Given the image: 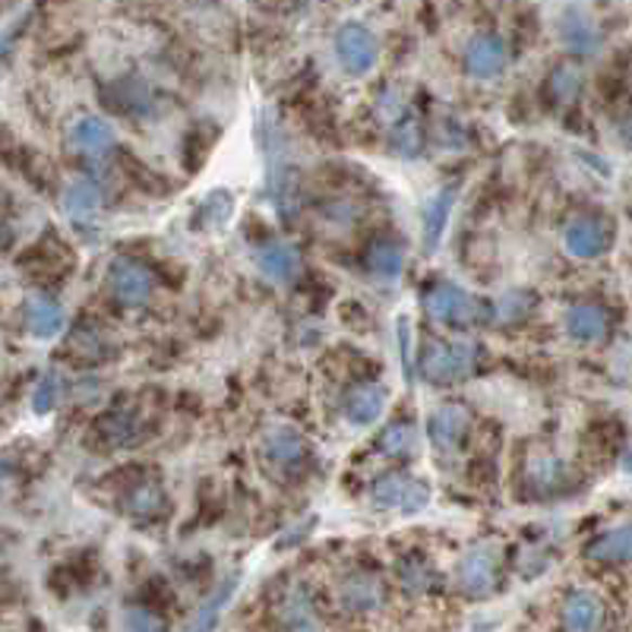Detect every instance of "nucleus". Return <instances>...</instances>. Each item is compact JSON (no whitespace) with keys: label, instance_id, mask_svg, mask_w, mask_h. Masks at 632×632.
Segmentation results:
<instances>
[{"label":"nucleus","instance_id":"obj_1","mask_svg":"<svg viewBox=\"0 0 632 632\" xmlns=\"http://www.w3.org/2000/svg\"><path fill=\"white\" fill-rule=\"evenodd\" d=\"M475 358H478V348L472 341L430 335L421 345L417 367H421L427 383L449 386V383H459V379H465L468 373L475 371Z\"/></svg>","mask_w":632,"mask_h":632},{"label":"nucleus","instance_id":"obj_2","mask_svg":"<svg viewBox=\"0 0 632 632\" xmlns=\"http://www.w3.org/2000/svg\"><path fill=\"white\" fill-rule=\"evenodd\" d=\"M430 483L414 478V475H402V472H392V475H383L371 483V503L383 513H421L430 506Z\"/></svg>","mask_w":632,"mask_h":632},{"label":"nucleus","instance_id":"obj_3","mask_svg":"<svg viewBox=\"0 0 632 632\" xmlns=\"http://www.w3.org/2000/svg\"><path fill=\"white\" fill-rule=\"evenodd\" d=\"M525 493L538 503H551L576 490V472L554 455V452H534L525 462Z\"/></svg>","mask_w":632,"mask_h":632},{"label":"nucleus","instance_id":"obj_4","mask_svg":"<svg viewBox=\"0 0 632 632\" xmlns=\"http://www.w3.org/2000/svg\"><path fill=\"white\" fill-rule=\"evenodd\" d=\"M614 244V224L604 216H576L563 228V250L576 260H597Z\"/></svg>","mask_w":632,"mask_h":632},{"label":"nucleus","instance_id":"obj_5","mask_svg":"<svg viewBox=\"0 0 632 632\" xmlns=\"http://www.w3.org/2000/svg\"><path fill=\"white\" fill-rule=\"evenodd\" d=\"M424 307L427 313L452 330H465L472 326L478 317H481V300H475L462 285H452V282H437L427 295H424Z\"/></svg>","mask_w":632,"mask_h":632},{"label":"nucleus","instance_id":"obj_6","mask_svg":"<svg viewBox=\"0 0 632 632\" xmlns=\"http://www.w3.org/2000/svg\"><path fill=\"white\" fill-rule=\"evenodd\" d=\"M335 61L345 74L364 76L371 74L376 57H379V41L373 36L367 26L361 23H345L338 33H335Z\"/></svg>","mask_w":632,"mask_h":632},{"label":"nucleus","instance_id":"obj_7","mask_svg":"<svg viewBox=\"0 0 632 632\" xmlns=\"http://www.w3.org/2000/svg\"><path fill=\"white\" fill-rule=\"evenodd\" d=\"M455 582L468 597H490L500 585V554L490 544L472 547L455 566Z\"/></svg>","mask_w":632,"mask_h":632},{"label":"nucleus","instance_id":"obj_8","mask_svg":"<svg viewBox=\"0 0 632 632\" xmlns=\"http://www.w3.org/2000/svg\"><path fill=\"white\" fill-rule=\"evenodd\" d=\"M61 206H64L67 222L74 224L79 234H92V231H99L102 222H105L108 196H105L102 186L92 184V181H76V184L64 190Z\"/></svg>","mask_w":632,"mask_h":632},{"label":"nucleus","instance_id":"obj_9","mask_svg":"<svg viewBox=\"0 0 632 632\" xmlns=\"http://www.w3.org/2000/svg\"><path fill=\"white\" fill-rule=\"evenodd\" d=\"M335 601L345 614H373L386 604V585L371 569H351L338 579Z\"/></svg>","mask_w":632,"mask_h":632},{"label":"nucleus","instance_id":"obj_10","mask_svg":"<svg viewBox=\"0 0 632 632\" xmlns=\"http://www.w3.org/2000/svg\"><path fill=\"white\" fill-rule=\"evenodd\" d=\"M108 285H112V295L127 307H140L155 295L158 282H155V272L150 266H143L133 257H117L108 266Z\"/></svg>","mask_w":632,"mask_h":632},{"label":"nucleus","instance_id":"obj_11","mask_svg":"<svg viewBox=\"0 0 632 632\" xmlns=\"http://www.w3.org/2000/svg\"><path fill=\"white\" fill-rule=\"evenodd\" d=\"M468 434H472V411L465 409L462 402L440 405V409L430 414V421H427V437H430V443H434V449L440 455L462 452Z\"/></svg>","mask_w":632,"mask_h":632},{"label":"nucleus","instance_id":"obj_12","mask_svg":"<svg viewBox=\"0 0 632 632\" xmlns=\"http://www.w3.org/2000/svg\"><path fill=\"white\" fill-rule=\"evenodd\" d=\"M462 64L475 79H493L510 67V41L496 33H478L468 38Z\"/></svg>","mask_w":632,"mask_h":632},{"label":"nucleus","instance_id":"obj_13","mask_svg":"<svg viewBox=\"0 0 632 632\" xmlns=\"http://www.w3.org/2000/svg\"><path fill=\"white\" fill-rule=\"evenodd\" d=\"M146 417L133 405H114L108 414H102V421L95 424V437L99 443L108 449H127L140 443L146 437Z\"/></svg>","mask_w":632,"mask_h":632},{"label":"nucleus","instance_id":"obj_14","mask_svg":"<svg viewBox=\"0 0 632 632\" xmlns=\"http://www.w3.org/2000/svg\"><path fill=\"white\" fill-rule=\"evenodd\" d=\"M607 623V607L595 592L576 589L563 601L559 610V630L563 632H604Z\"/></svg>","mask_w":632,"mask_h":632},{"label":"nucleus","instance_id":"obj_15","mask_svg":"<svg viewBox=\"0 0 632 632\" xmlns=\"http://www.w3.org/2000/svg\"><path fill=\"white\" fill-rule=\"evenodd\" d=\"M70 150L82 158H92V162H102L108 158L117 146V133L105 117H95V114H86L79 117L74 127H70Z\"/></svg>","mask_w":632,"mask_h":632},{"label":"nucleus","instance_id":"obj_16","mask_svg":"<svg viewBox=\"0 0 632 632\" xmlns=\"http://www.w3.org/2000/svg\"><path fill=\"white\" fill-rule=\"evenodd\" d=\"M386 402H389V392L383 383H354L345 396H341V414L345 421L358 424V427H371L383 417L386 411Z\"/></svg>","mask_w":632,"mask_h":632},{"label":"nucleus","instance_id":"obj_17","mask_svg":"<svg viewBox=\"0 0 632 632\" xmlns=\"http://www.w3.org/2000/svg\"><path fill=\"white\" fill-rule=\"evenodd\" d=\"M262 455L279 472H295L310 459V443L292 427H272L262 437Z\"/></svg>","mask_w":632,"mask_h":632},{"label":"nucleus","instance_id":"obj_18","mask_svg":"<svg viewBox=\"0 0 632 632\" xmlns=\"http://www.w3.org/2000/svg\"><path fill=\"white\" fill-rule=\"evenodd\" d=\"M279 630L282 632H323V620L317 614V604L304 585H292L279 601Z\"/></svg>","mask_w":632,"mask_h":632},{"label":"nucleus","instance_id":"obj_19","mask_svg":"<svg viewBox=\"0 0 632 632\" xmlns=\"http://www.w3.org/2000/svg\"><path fill=\"white\" fill-rule=\"evenodd\" d=\"M120 510L130 519L155 521L168 513V493L155 478H140L120 493Z\"/></svg>","mask_w":632,"mask_h":632},{"label":"nucleus","instance_id":"obj_20","mask_svg":"<svg viewBox=\"0 0 632 632\" xmlns=\"http://www.w3.org/2000/svg\"><path fill=\"white\" fill-rule=\"evenodd\" d=\"M559 38H563V44L572 54H582V57L595 54L597 48H601V29H597V23L589 16L585 7H566L563 10V16H559Z\"/></svg>","mask_w":632,"mask_h":632},{"label":"nucleus","instance_id":"obj_21","mask_svg":"<svg viewBox=\"0 0 632 632\" xmlns=\"http://www.w3.org/2000/svg\"><path fill=\"white\" fill-rule=\"evenodd\" d=\"M257 266H260V272L269 282L292 285L300 275V254L292 244L269 241V244H262L260 254H257Z\"/></svg>","mask_w":632,"mask_h":632},{"label":"nucleus","instance_id":"obj_22","mask_svg":"<svg viewBox=\"0 0 632 632\" xmlns=\"http://www.w3.org/2000/svg\"><path fill=\"white\" fill-rule=\"evenodd\" d=\"M563 326L576 341H601L610 333V313L601 304H572L563 317Z\"/></svg>","mask_w":632,"mask_h":632},{"label":"nucleus","instance_id":"obj_23","mask_svg":"<svg viewBox=\"0 0 632 632\" xmlns=\"http://www.w3.org/2000/svg\"><path fill=\"white\" fill-rule=\"evenodd\" d=\"M455 196H459V186H440L430 199H427V206H424V247H427V254H434L437 247H440V241H443V234H447V224L452 219V206H455Z\"/></svg>","mask_w":632,"mask_h":632},{"label":"nucleus","instance_id":"obj_24","mask_svg":"<svg viewBox=\"0 0 632 632\" xmlns=\"http://www.w3.org/2000/svg\"><path fill=\"white\" fill-rule=\"evenodd\" d=\"M396 576H399L402 589L411 592V595H430V592H437L443 585L440 569L427 557H421V554H411V557L399 559Z\"/></svg>","mask_w":632,"mask_h":632},{"label":"nucleus","instance_id":"obj_25","mask_svg":"<svg viewBox=\"0 0 632 632\" xmlns=\"http://www.w3.org/2000/svg\"><path fill=\"white\" fill-rule=\"evenodd\" d=\"M26 326L29 333L41 338V341H51L57 335L64 333L67 326V313L64 307L54 298H33L26 304Z\"/></svg>","mask_w":632,"mask_h":632},{"label":"nucleus","instance_id":"obj_26","mask_svg":"<svg viewBox=\"0 0 632 632\" xmlns=\"http://www.w3.org/2000/svg\"><path fill=\"white\" fill-rule=\"evenodd\" d=\"M237 585H241V579H237V576L224 579L222 585H219L212 595L199 604V610L193 614V620H190L186 632H219L222 614L228 610V604H231V597H234V592H237Z\"/></svg>","mask_w":632,"mask_h":632},{"label":"nucleus","instance_id":"obj_27","mask_svg":"<svg viewBox=\"0 0 632 632\" xmlns=\"http://www.w3.org/2000/svg\"><path fill=\"white\" fill-rule=\"evenodd\" d=\"M585 554L597 563H632V525H620L597 534L585 547Z\"/></svg>","mask_w":632,"mask_h":632},{"label":"nucleus","instance_id":"obj_28","mask_svg":"<svg viewBox=\"0 0 632 632\" xmlns=\"http://www.w3.org/2000/svg\"><path fill=\"white\" fill-rule=\"evenodd\" d=\"M424 146V130H421V120L417 114L405 112L399 114L389 127V150L402 158H414L417 152Z\"/></svg>","mask_w":632,"mask_h":632},{"label":"nucleus","instance_id":"obj_29","mask_svg":"<svg viewBox=\"0 0 632 632\" xmlns=\"http://www.w3.org/2000/svg\"><path fill=\"white\" fill-rule=\"evenodd\" d=\"M414 449H417V430L409 421H396L383 427V434L376 437V452L389 459H409Z\"/></svg>","mask_w":632,"mask_h":632},{"label":"nucleus","instance_id":"obj_30","mask_svg":"<svg viewBox=\"0 0 632 632\" xmlns=\"http://www.w3.org/2000/svg\"><path fill=\"white\" fill-rule=\"evenodd\" d=\"M367 269L379 279H396L405 269V247L396 241H373L367 250Z\"/></svg>","mask_w":632,"mask_h":632},{"label":"nucleus","instance_id":"obj_31","mask_svg":"<svg viewBox=\"0 0 632 632\" xmlns=\"http://www.w3.org/2000/svg\"><path fill=\"white\" fill-rule=\"evenodd\" d=\"M582 92V74H576L572 67H557L547 76V95L554 105H572Z\"/></svg>","mask_w":632,"mask_h":632},{"label":"nucleus","instance_id":"obj_32","mask_svg":"<svg viewBox=\"0 0 632 632\" xmlns=\"http://www.w3.org/2000/svg\"><path fill=\"white\" fill-rule=\"evenodd\" d=\"M231 209H234V199H231V193H224V190H216L203 206H199V212H196V228L203 224H209V228H219V224L228 222V216H231Z\"/></svg>","mask_w":632,"mask_h":632},{"label":"nucleus","instance_id":"obj_33","mask_svg":"<svg viewBox=\"0 0 632 632\" xmlns=\"http://www.w3.org/2000/svg\"><path fill=\"white\" fill-rule=\"evenodd\" d=\"M57 402H61V376L54 371L41 373V379L36 383V389H33V409L38 414H48V411L57 409Z\"/></svg>","mask_w":632,"mask_h":632},{"label":"nucleus","instance_id":"obj_34","mask_svg":"<svg viewBox=\"0 0 632 632\" xmlns=\"http://www.w3.org/2000/svg\"><path fill=\"white\" fill-rule=\"evenodd\" d=\"M124 627H127V632H168L165 620L150 607H130L124 614Z\"/></svg>","mask_w":632,"mask_h":632},{"label":"nucleus","instance_id":"obj_35","mask_svg":"<svg viewBox=\"0 0 632 632\" xmlns=\"http://www.w3.org/2000/svg\"><path fill=\"white\" fill-rule=\"evenodd\" d=\"M399 354H402V364H405V373H409V379L414 376V361H411V323L402 317L399 320Z\"/></svg>","mask_w":632,"mask_h":632}]
</instances>
